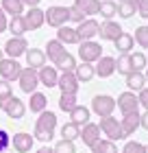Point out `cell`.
I'll list each match as a JSON object with an SVG mask.
<instances>
[{"instance_id": "obj_3", "label": "cell", "mask_w": 148, "mask_h": 153, "mask_svg": "<svg viewBox=\"0 0 148 153\" xmlns=\"http://www.w3.org/2000/svg\"><path fill=\"white\" fill-rule=\"evenodd\" d=\"M79 57L87 64H94L102 57V44L100 42H94V39H85L79 44Z\"/></svg>"}, {"instance_id": "obj_22", "label": "cell", "mask_w": 148, "mask_h": 153, "mask_svg": "<svg viewBox=\"0 0 148 153\" xmlns=\"http://www.w3.org/2000/svg\"><path fill=\"white\" fill-rule=\"evenodd\" d=\"M74 74H76V79H79V83H81V81H83V83H87V81H91V79L96 76V68H94V64L81 61V64H76Z\"/></svg>"}, {"instance_id": "obj_28", "label": "cell", "mask_w": 148, "mask_h": 153, "mask_svg": "<svg viewBox=\"0 0 148 153\" xmlns=\"http://www.w3.org/2000/svg\"><path fill=\"white\" fill-rule=\"evenodd\" d=\"M126 85H129L131 92H139L142 88H146V76H144V72L133 70L131 74H126Z\"/></svg>"}, {"instance_id": "obj_6", "label": "cell", "mask_w": 148, "mask_h": 153, "mask_svg": "<svg viewBox=\"0 0 148 153\" xmlns=\"http://www.w3.org/2000/svg\"><path fill=\"white\" fill-rule=\"evenodd\" d=\"M20 88H22V92L26 94H33L37 92V85H39V76H37V70L35 68H22V72H20Z\"/></svg>"}, {"instance_id": "obj_21", "label": "cell", "mask_w": 148, "mask_h": 153, "mask_svg": "<svg viewBox=\"0 0 148 153\" xmlns=\"http://www.w3.org/2000/svg\"><path fill=\"white\" fill-rule=\"evenodd\" d=\"M139 120H142V116H139V112H131V114H124L122 116V129H124V136H131L135 134V129H139L142 125H139Z\"/></svg>"}, {"instance_id": "obj_45", "label": "cell", "mask_w": 148, "mask_h": 153, "mask_svg": "<svg viewBox=\"0 0 148 153\" xmlns=\"http://www.w3.org/2000/svg\"><path fill=\"white\" fill-rule=\"evenodd\" d=\"M137 101H139V107L148 109V88H142V90H139V94H137Z\"/></svg>"}, {"instance_id": "obj_26", "label": "cell", "mask_w": 148, "mask_h": 153, "mask_svg": "<svg viewBox=\"0 0 148 153\" xmlns=\"http://www.w3.org/2000/svg\"><path fill=\"white\" fill-rule=\"evenodd\" d=\"M46 107H48V99H46V94H41V92H33V94H31V99H29V109H31L33 114H41Z\"/></svg>"}, {"instance_id": "obj_47", "label": "cell", "mask_w": 148, "mask_h": 153, "mask_svg": "<svg viewBox=\"0 0 148 153\" xmlns=\"http://www.w3.org/2000/svg\"><path fill=\"white\" fill-rule=\"evenodd\" d=\"M7 24H9V20H7V13L2 11V7H0V33L7 31Z\"/></svg>"}, {"instance_id": "obj_29", "label": "cell", "mask_w": 148, "mask_h": 153, "mask_svg": "<svg viewBox=\"0 0 148 153\" xmlns=\"http://www.w3.org/2000/svg\"><path fill=\"white\" fill-rule=\"evenodd\" d=\"M7 29L11 31V37H24V33L29 31V29H26V22H24V18H22V16L11 18V20H9V24H7Z\"/></svg>"}, {"instance_id": "obj_30", "label": "cell", "mask_w": 148, "mask_h": 153, "mask_svg": "<svg viewBox=\"0 0 148 153\" xmlns=\"http://www.w3.org/2000/svg\"><path fill=\"white\" fill-rule=\"evenodd\" d=\"M89 109L85 107V105H76L72 112H70V118H72V123L74 125H79V127H83L85 123H89Z\"/></svg>"}, {"instance_id": "obj_9", "label": "cell", "mask_w": 148, "mask_h": 153, "mask_svg": "<svg viewBox=\"0 0 148 153\" xmlns=\"http://www.w3.org/2000/svg\"><path fill=\"white\" fill-rule=\"evenodd\" d=\"M20 72H22V66H20V61L18 59H11V57H7L0 61V76H2L4 81H15L20 79Z\"/></svg>"}, {"instance_id": "obj_41", "label": "cell", "mask_w": 148, "mask_h": 153, "mask_svg": "<svg viewBox=\"0 0 148 153\" xmlns=\"http://www.w3.org/2000/svg\"><path fill=\"white\" fill-rule=\"evenodd\" d=\"M13 96V88H11V83L9 81H4V79H0V105L7 101V99H11Z\"/></svg>"}, {"instance_id": "obj_39", "label": "cell", "mask_w": 148, "mask_h": 153, "mask_svg": "<svg viewBox=\"0 0 148 153\" xmlns=\"http://www.w3.org/2000/svg\"><path fill=\"white\" fill-rule=\"evenodd\" d=\"M135 11H137V7H133L131 2H118V16L122 20L133 18V16H135Z\"/></svg>"}, {"instance_id": "obj_38", "label": "cell", "mask_w": 148, "mask_h": 153, "mask_svg": "<svg viewBox=\"0 0 148 153\" xmlns=\"http://www.w3.org/2000/svg\"><path fill=\"white\" fill-rule=\"evenodd\" d=\"M133 39H135L142 48H148V24L137 26V29H135V35H133Z\"/></svg>"}, {"instance_id": "obj_7", "label": "cell", "mask_w": 148, "mask_h": 153, "mask_svg": "<svg viewBox=\"0 0 148 153\" xmlns=\"http://www.w3.org/2000/svg\"><path fill=\"white\" fill-rule=\"evenodd\" d=\"M0 109L9 116V118H13V120H20L24 114H26V105H24V101L22 99H18V96H11V99H7L2 105H0Z\"/></svg>"}, {"instance_id": "obj_14", "label": "cell", "mask_w": 148, "mask_h": 153, "mask_svg": "<svg viewBox=\"0 0 148 153\" xmlns=\"http://www.w3.org/2000/svg\"><path fill=\"white\" fill-rule=\"evenodd\" d=\"M98 29H100V24H98L94 18H85L79 26H76V33H79L81 42H85V39H94L98 35Z\"/></svg>"}, {"instance_id": "obj_53", "label": "cell", "mask_w": 148, "mask_h": 153, "mask_svg": "<svg viewBox=\"0 0 148 153\" xmlns=\"http://www.w3.org/2000/svg\"><path fill=\"white\" fill-rule=\"evenodd\" d=\"M144 153H148V144H144Z\"/></svg>"}, {"instance_id": "obj_27", "label": "cell", "mask_w": 148, "mask_h": 153, "mask_svg": "<svg viewBox=\"0 0 148 153\" xmlns=\"http://www.w3.org/2000/svg\"><path fill=\"white\" fill-rule=\"evenodd\" d=\"M113 46H116V51L120 55H129L133 51V46H135V39H133V35H129V33H122V35L113 42Z\"/></svg>"}, {"instance_id": "obj_10", "label": "cell", "mask_w": 148, "mask_h": 153, "mask_svg": "<svg viewBox=\"0 0 148 153\" xmlns=\"http://www.w3.org/2000/svg\"><path fill=\"white\" fill-rule=\"evenodd\" d=\"M116 105L118 109L124 114H131V112H139V101H137V96L131 92V90H126V92H122L118 96V101H116Z\"/></svg>"}, {"instance_id": "obj_44", "label": "cell", "mask_w": 148, "mask_h": 153, "mask_svg": "<svg viewBox=\"0 0 148 153\" xmlns=\"http://www.w3.org/2000/svg\"><path fill=\"white\" fill-rule=\"evenodd\" d=\"M9 147H11V136L7 134L4 129H0V153L4 149H9Z\"/></svg>"}, {"instance_id": "obj_52", "label": "cell", "mask_w": 148, "mask_h": 153, "mask_svg": "<svg viewBox=\"0 0 148 153\" xmlns=\"http://www.w3.org/2000/svg\"><path fill=\"white\" fill-rule=\"evenodd\" d=\"M144 76H146V81H148V66H146V72H144Z\"/></svg>"}, {"instance_id": "obj_12", "label": "cell", "mask_w": 148, "mask_h": 153, "mask_svg": "<svg viewBox=\"0 0 148 153\" xmlns=\"http://www.w3.org/2000/svg\"><path fill=\"white\" fill-rule=\"evenodd\" d=\"M22 18H24L29 31H37V29H41V26L46 24V16H44V11H41L39 7H31L29 11H24Z\"/></svg>"}, {"instance_id": "obj_17", "label": "cell", "mask_w": 148, "mask_h": 153, "mask_svg": "<svg viewBox=\"0 0 148 153\" xmlns=\"http://www.w3.org/2000/svg\"><path fill=\"white\" fill-rule=\"evenodd\" d=\"M24 57H26V66L29 68L39 70V68L46 66V53L41 51V48H29V51L24 53Z\"/></svg>"}, {"instance_id": "obj_1", "label": "cell", "mask_w": 148, "mask_h": 153, "mask_svg": "<svg viewBox=\"0 0 148 153\" xmlns=\"http://www.w3.org/2000/svg\"><path fill=\"white\" fill-rule=\"evenodd\" d=\"M54 129H57V114L50 112V109H44L39 114L37 123H35V134L33 136H35V140L48 144L54 136Z\"/></svg>"}, {"instance_id": "obj_49", "label": "cell", "mask_w": 148, "mask_h": 153, "mask_svg": "<svg viewBox=\"0 0 148 153\" xmlns=\"http://www.w3.org/2000/svg\"><path fill=\"white\" fill-rule=\"evenodd\" d=\"M22 2H24V7H29V9H31V7H37L41 0H22Z\"/></svg>"}, {"instance_id": "obj_50", "label": "cell", "mask_w": 148, "mask_h": 153, "mask_svg": "<svg viewBox=\"0 0 148 153\" xmlns=\"http://www.w3.org/2000/svg\"><path fill=\"white\" fill-rule=\"evenodd\" d=\"M37 153H54V151H52V147H39Z\"/></svg>"}, {"instance_id": "obj_36", "label": "cell", "mask_w": 148, "mask_h": 153, "mask_svg": "<svg viewBox=\"0 0 148 153\" xmlns=\"http://www.w3.org/2000/svg\"><path fill=\"white\" fill-rule=\"evenodd\" d=\"M54 68L57 70H61V72H66V70H72L74 72V68H76V59H74V55H70V53H66L63 57L54 64Z\"/></svg>"}, {"instance_id": "obj_23", "label": "cell", "mask_w": 148, "mask_h": 153, "mask_svg": "<svg viewBox=\"0 0 148 153\" xmlns=\"http://www.w3.org/2000/svg\"><path fill=\"white\" fill-rule=\"evenodd\" d=\"M74 7L85 18H91V16L98 13V9H100V0H74Z\"/></svg>"}, {"instance_id": "obj_8", "label": "cell", "mask_w": 148, "mask_h": 153, "mask_svg": "<svg viewBox=\"0 0 148 153\" xmlns=\"http://www.w3.org/2000/svg\"><path fill=\"white\" fill-rule=\"evenodd\" d=\"M26 51H29V42L24 37H11V39H7V44H4V55L11 57V59L24 57Z\"/></svg>"}, {"instance_id": "obj_51", "label": "cell", "mask_w": 148, "mask_h": 153, "mask_svg": "<svg viewBox=\"0 0 148 153\" xmlns=\"http://www.w3.org/2000/svg\"><path fill=\"white\" fill-rule=\"evenodd\" d=\"M2 59H4V51L0 48V61H2Z\"/></svg>"}, {"instance_id": "obj_34", "label": "cell", "mask_w": 148, "mask_h": 153, "mask_svg": "<svg viewBox=\"0 0 148 153\" xmlns=\"http://www.w3.org/2000/svg\"><path fill=\"white\" fill-rule=\"evenodd\" d=\"M116 70L120 74H131L133 72V64H131V53L129 55H120V57L116 59Z\"/></svg>"}, {"instance_id": "obj_37", "label": "cell", "mask_w": 148, "mask_h": 153, "mask_svg": "<svg viewBox=\"0 0 148 153\" xmlns=\"http://www.w3.org/2000/svg\"><path fill=\"white\" fill-rule=\"evenodd\" d=\"M131 64H133V70L144 72L146 66H148V59H146L144 53H133V55H131Z\"/></svg>"}, {"instance_id": "obj_35", "label": "cell", "mask_w": 148, "mask_h": 153, "mask_svg": "<svg viewBox=\"0 0 148 153\" xmlns=\"http://www.w3.org/2000/svg\"><path fill=\"white\" fill-rule=\"evenodd\" d=\"M79 105V103H76V94H63L61 92V96H59V109L61 112H72V109Z\"/></svg>"}, {"instance_id": "obj_42", "label": "cell", "mask_w": 148, "mask_h": 153, "mask_svg": "<svg viewBox=\"0 0 148 153\" xmlns=\"http://www.w3.org/2000/svg\"><path fill=\"white\" fill-rule=\"evenodd\" d=\"M122 153H144V144L137 140H129L122 147Z\"/></svg>"}, {"instance_id": "obj_31", "label": "cell", "mask_w": 148, "mask_h": 153, "mask_svg": "<svg viewBox=\"0 0 148 153\" xmlns=\"http://www.w3.org/2000/svg\"><path fill=\"white\" fill-rule=\"evenodd\" d=\"M91 153H118V147H116V142L113 140H96L94 144H91Z\"/></svg>"}, {"instance_id": "obj_11", "label": "cell", "mask_w": 148, "mask_h": 153, "mask_svg": "<svg viewBox=\"0 0 148 153\" xmlns=\"http://www.w3.org/2000/svg\"><path fill=\"white\" fill-rule=\"evenodd\" d=\"M57 88L63 94H79V79H76V74L72 70H66V72L59 74Z\"/></svg>"}, {"instance_id": "obj_4", "label": "cell", "mask_w": 148, "mask_h": 153, "mask_svg": "<svg viewBox=\"0 0 148 153\" xmlns=\"http://www.w3.org/2000/svg\"><path fill=\"white\" fill-rule=\"evenodd\" d=\"M116 109V99L109 94H96L94 99H91V112L98 114L100 118L105 116H111V112Z\"/></svg>"}, {"instance_id": "obj_32", "label": "cell", "mask_w": 148, "mask_h": 153, "mask_svg": "<svg viewBox=\"0 0 148 153\" xmlns=\"http://www.w3.org/2000/svg\"><path fill=\"white\" fill-rule=\"evenodd\" d=\"M98 13H100L105 20H113V16H118V2L116 0H102Z\"/></svg>"}, {"instance_id": "obj_40", "label": "cell", "mask_w": 148, "mask_h": 153, "mask_svg": "<svg viewBox=\"0 0 148 153\" xmlns=\"http://www.w3.org/2000/svg\"><path fill=\"white\" fill-rule=\"evenodd\" d=\"M52 151L54 153H76V147H74L72 140H63V138H61V140L52 147Z\"/></svg>"}, {"instance_id": "obj_13", "label": "cell", "mask_w": 148, "mask_h": 153, "mask_svg": "<svg viewBox=\"0 0 148 153\" xmlns=\"http://www.w3.org/2000/svg\"><path fill=\"white\" fill-rule=\"evenodd\" d=\"M122 33H124L122 24L113 22V20H105V22L100 24V29H98V35H100L102 39H107V42H116Z\"/></svg>"}, {"instance_id": "obj_48", "label": "cell", "mask_w": 148, "mask_h": 153, "mask_svg": "<svg viewBox=\"0 0 148 153\" xmlns=\"http://www.w3.org/2000/svg\"><path fill=\"white\" fill-rule=\"evenodd\" d=\"M139 125H142L144 129H148V109H146V112L142 114V120H139Z\"/></svg>"}, {"instance_id": "obj_24", "label": "cell", "mask_w": 148, "mask_h": 153, "mask_svg": "<svg viewBox=\"0 0 148 153\" xmlns=\"http://www.w3.org/2000/svg\"><path fill=\"white\" fill-rule=\"evenodd\" d=\"M57 39L61 44H81V37L76 29H70V26H59L57 29Z\"/></svg>"}, {"instance_id": "obj_25", "label": "cell", "mask_w": 148, "mask_h": 153, "mask_svg": "<svg viewBox=\"0 0 148 153\" xmlns=\"http://www.w3.org/2000/svg\"><path fill=\"white\" fill-rule=\"evenodd\" d=\"M0 7H2V11H4L9 18L24 16V2H22V0H2Z\"/></svg>"}, {"instance_id": "obj_2", "label": "cell", "mask_w": 148, "mask_h": 153, "mask_svg": "<svg viewBox=\"0 0 148 153\" xmlns=\"http://www.w3.org/2000/svg\"><path fill=\"white\" fill-rule=\"evenodd\" d=\"M98 127H100V131L109 138V140H113V142L126 138V136H124V129H122V123H120L118 118H113V116H105V118H100Z\"/></svg>"}, {"instance_id": "obj_33", "label": "cell", "mask_w": 148, "mask_h": 153, "mask_svg": "<svg viewBox=\"0 0 148 153\" xmlns=\"http://www.w3.org/2000/svg\"><path fill=\"white\" fill-rule=\"evenodd\" d=\"M61 138H63V140H72L74 142L76 138H81V127L70 120L68 125H63V127H61Z\"/></svg>"}, {"instance_id": "obj_19", "label": "cell", "mask_w": 148, "mask_h": 153, "mask_svg": "<svg viewBox=\"0 0 148 153\" xmlns=\"http://www.w3.org/2000/svg\"><path fill=\"white\" fill-rule=\"evenodd\" d=\"M44 53H46V59H50L52 64H57L63 55H66V44H61L59 39H48Z\"/></svg>"}, {"instance_id": "obj_16", "label": "cell", "mask_w": 148, "mask_h": 153, "mask_svg": "<svg viewBox=\"0 0 148 153\" xmlns=\"http://www.w3.org/2000/svg\"><path fill=\"white\" fill-rule=\"evenodd\" d=\"M37 76H39V83L41 85H46V88H57V81H59V72H57V68L54 66H44V68H39L37 70Z\"/></svg>"}, {"instance_id": "obj_5", "label": "cell", "mask_w": 148, "mask_h": 153, "mask_svg": "<svg viewBox=\"0 0 148 153\" xmlns=\"http://www.w3.org/2000/svg\"><path fill=\"white\" fill-rule=\"evenodd\" d=\"M46 22L52 29H59V26H66L70 20V7H48V11H44Z\"/></svg>"}, {"instance_id": "obj_18", "label": "cell", "mask_w": 148, "mask_h": 153, "mask_svg": "<svg viewBox=\"0 0 148 153\" xmlns=\"http://www.w3.org/2000/svg\"><path fill=\"white\" fill-rule=\"evenodd\" d=\"M100 127H98L96 123H85L81 127V138H83V142L87 144V147H91L96 140H100Z\"/></svg>"}, {"instance_id": "obj_20", "label": "cell", "mask_w": 148, "mask_h": 153, "mask_svg": "<svg viewBox=\"0 0 148 153\" xmlns=\"http://www.w3.org/2000/svg\"><path fill=\"white\" fill-rule=\"evenodd\" d=\"M94 68H96V74L100 76V79H109V76L116 72V59L113 57H100Z\"/></svg>"}, {"instance_id": "obj_46", "label": "cell", "mask_w": 148, "mask_h": 153, "mask_svg": "<svg viewBox=\"0 0 148 153\" xmlns=\"http://www.w3.org/2000/svg\"><path fill=\"white\" fill-rule=\"evenodd\" d=\"M137 13L142 16L144 20H148V0H139V4H137Z\"/></svg>"}, {"instance_id": "obj_15", "label": "cell", "mask_w": 148, "mask_h": 153, "mask_svg": "<svg viewBox=\"0 0 148 153\" xmlns=\"http://www.w3.org/2000/svg\"><path fill=\"white\" fill-rule=\"evenodd\" d=\"M33 144H35V136L24 134V131H20V134H15L11 138V147L15 149L18 153H29Z\"/></svg>"}, {"instance_id": "obj_43", "label": "cell", "mask_w": 148, "mask_h": 153, "mask_svg": "<svg viewBox=\"0 0 148 153\" xmlns=\"http://www.w3.org/2000/svg\"><path fill=\"white\" fill-rule=\"evenodd\" d=\"M83 20H85V16H83V13L76 9V7H70V20H68V22H72V24H81Z\"/></svg>"}]
</instances>
